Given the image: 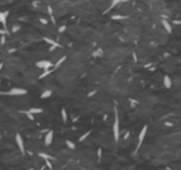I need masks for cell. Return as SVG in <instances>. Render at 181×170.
<instances>
[{
	"mask_svg": "<svg viewBox=\"0 0 181 170\" xmlns=\"http://www.w3.org/2000/svg\"><path fill=\"white\" fill-rule=\"evenodd\" d=\"M0 82H2V81H0Z\"/></svg>",
	"mask_w": 181,
	"mask_h": 170,
	"instance_id": "ffe728a7",
	"label": "cell"
},
{
	"mask_svg": "<svg viewBox=\"0 0 181 170\" xmlns=\"http://www.w3.org/2000/svg\"><path fill=\"white\" fill-rule=\"evenodd\" d=\"M97 154H99V161H101V155H103V150L99 149V150H97Z\"/></svg>",
	"mask_w": 181,
	"mask_h": 170,
	"instance_id": "e0dca14e",
	"label": "cell"
},
{
	"mask_svg": "<svg viewBox=\"0 0 181 170\" xmlns=\"http://www.w3.org/2000/svg\"><path fill=\"white\" fill-rule=\"evenodd\" d=\"M164 87L165 88H172V81H170V77L168 76V74H165L164 76Z\"/></svg>",
	"mask_w": 181,
	"mask_h": 170,
	"instance_id": "52a82bcc",
	"label": "cell"
},
{
	"mask_svg": "<svg viewBox=\"0 0 181 170\" xmlns=\"http://www.w3.org/2000/svg\"><path fill=\"white\" fill-rule=\"evenodd\" d=\"M52 70H53V68H52V69H47V70H44V73H43V74H40L39 78H44V77H47L48 74H49L51 72H52Z\"/></svg>",
	"mask_w": 181,
	"mask_h": 170,
	"instance_id": "9a60e30c",
	"label": "cell"
},
{
	"mask_svg": "<svg viewBox=\"0 0 181 170\" xmlns=\"http://www.w3.org/2000/svg\"><path fill=\"white\" fill-rule=\"evenodd\" d=\"M89 134H91V130H89V132H87V133H84V134H83V136L80 137V138H79V141H80V142H83V141H84V140H85V138H87V137L89 136Z\"/></svg>",
	"mask_w": 181,
	"mask_h": 170,
	"instance_id": "2e32d148",
	"label": "cell"
},
{
	"mask_svg": "<svg viewBox=\"0 0 181 170\" xmlns=\"http://www.w3.org/2000/svg\"><path fill=\"white\" fill-rule=\"evenodd\" d=\"M61 120H63V122H67V120H68V114H67L65 108H63L61 109Z\"/></svg>",
	"mask_w": 181,
	"mask_h": 170,
	"instance_id": "30bf717a",
	"label": "cell"
},
{
	"mask_svg": "<svg viewBox=\"0 0 181 170\" xmlns=\"http://www.w3.org/2000/svg\"><path fill=\"white\" fill-rule=\"evenodd\" d=\"M147 132H148V126L144 125L142 129H141V132H140V134H138V141H137V146H136V153L138 152L140 146H141L142 142H144V138H145V136H147Z\"/></svg>",
	"mask_w": 181,
	"mask_h": 170,
	"instance_id": "3957f363",
	"label": "cell"
},
{
	"mask_svg": "<svg viewBox=\"0 0 181 170\" xmlns=\"http://www.w3.org/2000/svg\"><path fill=\"white\" fill-rule=\"evenodd\" d=\"M15 141H16V145H17V148H19L20 153L24 154L25 153V145H24V141H23V137L19 133L15 136Z\"/></svg>",
	"mask_w": 181,
	"mask_h": 170,
	"instance_id": "5b68a950",
	"label": "cell"
},
{
	"mask_svg": "<svg viewBox=\"0 0 181 170\" xmlns=\"http://www.w3.org/2000/svg\"><path fill=\"white\" fill-rule=\"evenodd\" d=\"M65 145L68 146V149H71V150H73V149L76 148V145L73 144L72 141H69V140H67V141H65Z\"/></svg>",
	"mask_w": 181,
	"mask_h": 170,
	"instance_id": "7c38bea8",
	"label": "cell"
},
{
	"mask_svg": "<svg viewBox=\"0 0 181 170\" xmlns=\"http://www.w3.org/2000/svg\"><path fill=\"white\" fill-rule=\"evenodd\" d=\"M65 59H67V57H65V56H63V57H61V59H60V60L57 61V63H56V65H55V68H53V69H56V68H59V67H60V65H61V64L64 63V61H65Z\"/></svg>",
	"mask_w": 181,
	"mask_h": 170,
	"instance_id": "5bb4252c",
	"label": "cell"
},
{
	"mask_svg": "<svg viewBox=\"0 0 181 170\" xmlns=\"http://www.w3.org/2000/svg\"><path fill=\"white\" fill-rule=\"evenodd\" d=\"M52 141H53V130H48V133L45 134V137H44V145L49 146L51 144H52Z\"/></svg>",
	"mask_w": 181,
	"mask_h": 170,
	"instance_id": "8992f818",
	"label": "cell"
},
{
	"mask_svg": "<svg viewBox=\"0 0 181 170\" xmlns=\"http://www.w3.org/2000/svg\"><path fill=\"white\" fill-rule=\"evenodd\" d=\"M51 94H52V91H49V89H48V91H44L43 93H41V98H48V97H51Z\"/></svg>",
	"mask_w": 181,
	"mask_h": 170,
	"instance_id": "8fae6325",
	"label": "cell"
},
{
	"mask_svg": "<svg viewBox=\"0 0 181 170\" xmlns=\"http://www.w3.org/2000/svg\"><path fill=\"white\" fill-rule=\"evenodd\" d=\"M39 157H41V158H44V161H45V159H55L53 157H51V155H48V154H45V153H39Z\"/></svg>",
	"mask_w": 181,
	"mask_h": 170,
	"instance_id": "4fadbf2b",
	"label": "cell"
},
{
	"mask_svg": "<svg viewBox=\"0 0 181 170\" xmlns=\"http://www.w3.org/2000/svg\"><path fill=\"white\" fill-rule=\"evenodd\" d=\"M20 113H21V114H25L28 120H33V118H35L33 114H32V113H29L28 110H20Z\"/></svg>",
	"mask_w": 181,
	"mask_h": 170,
	"instance_id": "9c48e42d",
	"label": "cell"
},
{
	"mask_svg": "<svg viewBox=\"0 0 181 170\" xmlns=\"http://www.w3.org/2000/svg\"><path fill=\"white\" fill-rule=\"evenodd\" d=\"M2 69H3V63H0V72H2Z\"/></svg>",
	"mask_w": 181,
	"mask_h": 170,
	"instance_id": "d6986e66",
	"label": "cell"
},
{
	"mask_svg": "<svg viewBox=\"0 0 181 170\" xmlns=\"http://www.w3.org/2000/svg\"><path fill=\"white\" fill-rule=\"evenodd\" d=\"M45 163H47V166H48V167H52V163L49 162V159H45Z\"/></svg>",
	"mask_w": 181,
	"mask_h": 170,
	"instance_id": "ac0fdd59",
	"label": "cell"
},
{
	"mask_svg": "<svg viewBox=\"0 0 181 170\" xmlns=\"http://www.w3.org/2000/svg\"><path fill=\"white\" fill-rule=\"evenodd\" d=\"M28 112L32 113V114H39V113H43V109L41 108H31Z\"/></svg>",
	"mask_w": 181,
	"mask_h": 170,
	"instance_id": "ba28073f",
	"label": "cell"
},
{
	"mask_svg": "<svg viewBox=\"0 0 181 170\" xmlns=\"http://www.w3.org/2000/svg\"><path fill=\"white\" fill-rule=\"evenodd\" d=\"M36 67L40 68V69L47 70V69H52L53 68V64L51 63V61H48V60H40V61L36 63Z\"/></svg>",
	"mask_w": 181,
	"mask_h": 170,
	"instance_id": "277c9868",
	"label": "cell"
},
{
	"mask_svg": "<svg viewBox=\"0 0 181 170\" xmlns=\"http://www.w3.org/2000/svg\"><path fill=\"white\" fill-rule=\"evenodd\" d=\"M113 138L116 142H119L120 140V118H119V112L116 106H115V121H113Z\"/></svg>",
	"mask_w": 181,
	"mask_h": 170,
	"instance_id": "6da1fadb",
	"label": "cell"
},
{
	"mask_svg": "<svg viewBox=\"0 0 181 170\" xmlns=\"http://www.w3.org/2000/svg\"><path fill=\"white\" fill-rule=\"evenodd\" d=\"M28 91L24 88H12L7 92H0V94H10V96H25Z\"/></svg>",
	"mask_w": 181,
	"mask_h": 170,
	"instance_id": "7a4b0ae2",
	"label": "cell"
}]
</instances>
